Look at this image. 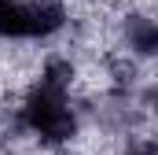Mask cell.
Masks as SVG:
<instances>
[{"instance_id": "cell-3", "label": "cell", "mask_w": 158, "mask_h": 155, "mask_svg": "<svg viewBox=\"0 0 158 155\" xmlns=\"http://www.w3.org/2000/svg\"><path fill=\"white\" fill-rule=\"evenodd\" d=\"M121 48L129 52V59H151L158 52V26L155 19H151V11H136V7H129L125 15H121Z\"/></svg>"}, {"instance_id": "cell-2", "label": "cell", "mask_w": 158, "mask_h": 155, "mask_svg": "<svg viewBox=\"0 0 158 155\" xmlns=\"http://www.w3.org/2000/svg\"><path fill=\"white\" fill-rule=\"evenodd\" d=\"M66 26L63 0H0V41H52Z\"/></svg>"}, {"instance_id": "cell-1", "label": "cell", "mask_w": 158, "mask_h": 155, "mask_svg": "<svg viewBox=\"0 0 158 155\" xmlns=\"http://www.w3.org/2000/svg\"><path fill=\"white\" fill-rule=\"evenodd\" d=\"M11 129L22 137H33L40 148H63L81 137V111L74 107L70 92H55L44 85H30L19 107L11 111Z\"/></svg>"}]
</instances>
